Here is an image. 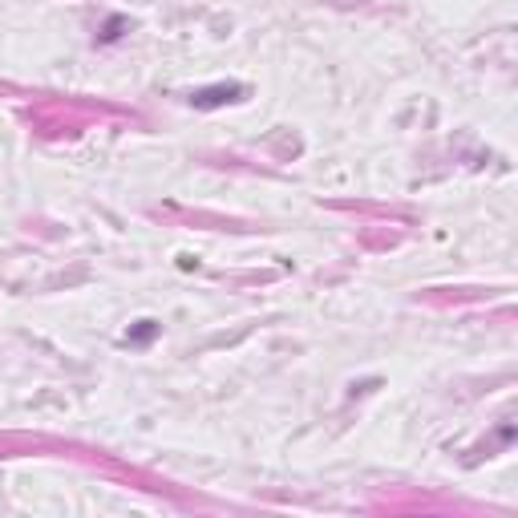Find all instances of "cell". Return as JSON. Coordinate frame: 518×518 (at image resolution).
<instances>
[{"label":"cell","instance_id":"1","mask_svg":"<svg viewBox=\"0 0 518 518\" xmlns=\"http://www.w3.org/2000/svg\"><path fill=\"white\" fill-rule=\"evenodd\" d=\"M239 94H243V89H239V85H227V89H202V94H195V105H219V101H235L239 98Z\"/></svg>","mask_w":518,"mask_h":518}]
</instances>
